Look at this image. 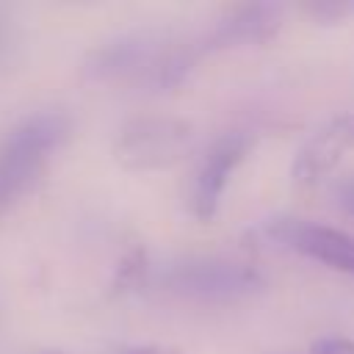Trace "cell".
<instances>
[{"mask_svg": "<svg viewBox=\"0 0 354 354\" xmlns=\"http://www.w3.org/2000/svg\"><path fill=\"white\" fill-rule=\"evenodd\" d=\"M196 58V41H185L166 28H136L88 50L80 69L91 83H133L147 91H171L183 86Z\"/></svg>", "mask_w": 354, "mask_h": 354, "instance_id": "1", "label": "cell"}, {"mask_svg": "<svg viewBox=\"0 0 354 354\" xmlns=\"http://www.w3.org/2000/svg\"><path fill=\"white\" fill-rule=\"evenodd\" d=\"M72 116L36 111L0 138V218L41 180L50 158L69 141Z\"/></svg>", "mask_w": 354, "mask_h": 354, "instance_id": "2", "label": "cell"}, {"mask_svg": "<svg viewBox=\"0 0 354 354\" xmlns=\"http://www.w3.org/2000/svg\"><path fill=\"white\" fill-rule=\"evenodd\" d=\"M155 288L194 301H238L266 290V277L238 260L185 257L155 274Z\"/></svg>", "mask_w": 354, "mask_h": 354, "instance_id": "3", "label": "cell"}, {"mask_svg": "<svg viewBox=\"0 0 354 354\" xmlns=\"http://www.w3.org/2000/svg\"><path fill=\"white\" fill-rule=\"evenodd\" d=\"M194 144V127L177 116H136L113 141V160L127 171H158L180 163Z\"/></svg>", "mask_w": 354, "mask_h": 354, "instance_id": "4", "label": "cell"}, {"mask_svg": "<svg viewBox=\"0 0 354 354\" xmlns=\"http://www.w3.org/2000/svg\"><path fill=\"white\" fill-rule=\"evenodd\" d=\"M260 232L266 241H271L279 249L313 257V260L324 263L326 268H335L346 277H354V235H348L337 227L282 216V218L266 221L260 227Z\"/></svg>", "mask_w": 354, "mask_h": 354, "instance_id": "5", "label": "cell"}, {"mask_svg": "<svg viewBox=\"0 0 354 354\" xmlns=\"http://www.w3.org/2000/svg\"><path fill=\"white\" fill-rule=\"evenodd\" d=\"M252 147H254V138L252 133H243V130L224 133L207 147L188 188V210L196 221H210L216 216L224 188L230 183V174L246 160Z\"/></svg>", "mask_w": 354, "mask_h": 354, "instance_id": "6", "label": "cell"}, {"mask_svg": "<svg viewBox=\"0 0 354 354\" xmlns=\"http://www.w3.org/2000/svg\"><path fill=\"white\" fill-rule=\"evenodd\" d=\"M285 22V8L279 3H246L221 17L199 41V55L205 53H221V50H238V47H257L277 39Z\"/></svg>", "mask_w": 354, "mask_h": 354, "instance_id": "7", "label": "cell"}, {"mask_svg": "<svg viewBox=\"0 0 354 354\" xmlns=\"http://www.w3.org/2000/svg\"><path fill=\"white\" fill-rule=\"evenodd\" d=\"M348 149H354V113L335 116L324 127H318L299 147L290 174L299 185H315L340 163Z\"/></svg>", "mask_w": 354, "mask_h": 354, "instance_id": "8", "label": "cell"}, {"mask_svg": "<svg viewBox=\"0 0 354 354\" xmlns=\"http://www.w3.org/2000/svg\"><path fill=\"white\" fill-rule=\"evenodd\" d=\"M147 277H149V263H147L144 249H130L119 260L111 288H113V293H130V290L141 288L147 282Z\"/></svg>", "mask_w": 354, "mask_h": 354, "instance_id": "9", "label": "cell"}, {"mask_svg": "<svg viewBox=\"0 0 354 354\" xmlns=\"http://www.w3.org/2000/svg\"><path fill=\"white\" fill-rule=\"evenodd\" d=\"M301 11L318 25H340L346 19H354V0H315L304 3Z\"/></svg>", "mask_w": 354, "mask_h": 354, "instance_id": "10", "label": "cell"}, {"mask_svg": "<svg viewBox=\"0 0 354 354\" xmlns=\"http://www.w3.org/2000/svg\"><path fill=\"white\" fill-rule=\"evenodd\" d=\"M108 354H183L177 346H163V343H124L113 346Z\"/></svg>", "mask_w": 354, "mask_h": 354, "instance_id": "11", "label": "cell"}, {"mask_svg": "<svg viewBox=\"0 0 354 354\" xmlns=\"http://www.w3.org/2000/svg\"><path fill=\"white\" fill-rule=\"evenodd\" d=\"M313 354H354V340L351 337H318L310 346Z\"/></svg>", "mask_w": 354, "mask_h": 354, "instance_id": "12", "label": "cell"}, {"mask_svg": "<svg viewBox=\"0 0 354 354\" xmlns=\"http://www.w3.org/2000/svg\"><path fill=\"white\" fill-rule=\"evenodd\" d=\"M14 25H11V17L0 8V66H6L14 55Z\"/></svg>", "mask_w": 354, "mask_h": 354, "instance_id": "13", "label": "cell"}, {"mask_svg": "<svg viewBox=\"0 0 354 354\" xmlns=\"http://www.w3.org/2000/svg\"><path fill=\"white\" fill-rule=\"evenodd\" d=\"M335 194H337V202L346 207V213H351V216H354V180L340 183V185L335 188Z\"/></svg>", "mask_w": 354, "mask_h": 354, "instance_id": "14", "label": "cell"}, {"mask_svg": "<svg viewBox=\"0 0 354 354\" xmlns=\"http://www.w3.org/2000/svg\"><path fill=\"white\" fill-rule=\"evenodd\" d=\"M33 354H69V351H61V348H39Z\"/></svg>", "mask_w": 354, "mask_h": 354, "instance_id": "15", "label": "cell"}]
</instances>
